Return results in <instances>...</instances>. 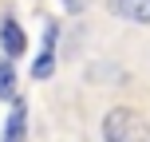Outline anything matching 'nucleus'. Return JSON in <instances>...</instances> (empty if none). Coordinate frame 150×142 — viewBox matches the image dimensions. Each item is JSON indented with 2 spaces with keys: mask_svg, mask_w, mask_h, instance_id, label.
I'll use <instances>...</instances> for the list:
<instances>
[{
  "mask_svg": "<svg viewBox=\"0 0 150 142\" xmlns=\"http://www.w3.org/2000/svg\"><path fill=\"white\" fill-rule=\"evenodd\" d=\"M150 126L134 107H111L103 114V142H146Z\"/></svg>",
  "mask_w": 150,
  "mask_h": 142,
  "instance_id": "1",
  "label": "nucleus"
},
{
  "mask_svg": "<svg viewBox=\"0 0 150 142\" xmlns=\"http://www.w3.org/2000/svg\"><path fill=\"white\" fill-rule=\"evenodd\" d=\"M0 47H4L8 59H20V55L28 52V36H24V28L12 20V16H4V20H0Z\"/></svg>",
  "mask_w": 150,
  "mask_h": 142,
  "instance_id": "2",
  "label": "nucleus"
},
{
  "mask_svg": "<svg viewBox=\"0 0 150 142\" xmlns=\"http://www.w3.org/2000/svg\"><path fill=\"white\" fill-rule=\"evenodd\" d=\"M111 16L119 20H130V24H150V0H107Z\"/></svg>",
  "mask_w": 150,
  "mask_h": 142,
  "instance_id": "3",
  "label": "nucleus"
},
{
  "mask_svg": "<svg viewBox=\"0 0 150 142\" xmlns=\"http://www.w3.org/2000/svg\"><path fill=\"white\" fill-rule=\"evenodd\" d=\"M52 71H55V24L47 28V36H44V52H40V59H36V67H32V75H36V79H47Z\"/></svg>",
  "mask_w": 150,
  "mask_h": 142,
  "instance_id": "4",
  "label": "nucleus"
},
{
  "mask_svg": "<svg viewBox=\"0 0 150 142\" xmlns=\"http://www.w3.org/2000/svg\"><path fill=\"white\" fill-rule=\"evenodd\" d=\"M24 122H28V107L16 99L12 103V114H8V130H4V142H20L24 138Z\"/></svg>",
  "mask_w": 150,
  "mask_h": 142,
  "instance_id": "5",
  "label": "nucleus"
},
{
  "mask_svg": "<svg viewBox=\"0 0 150 142\" xmlns=\"http://www.w3.org/2000/svg\"><path fill=\"white\" fill-rule=\"evenodd\" d=\"M16 95V71L12 63H0V99H12Z\"/></svg>",
  "mask_w": 150,
  "mask_h": 142,
  "instance_id": "6",
  "label": "nucleus"
},
{
  "mask_svg": "<svg viewBox=\"0 0 150 142\" xmlns=\"http://www.w3.org/2000/svg\"><path fill=\"white\" fill-rule=\"evenodd\" d=\"M63 8H67V12H79V8H83V0H63Z\"/></svg>",
  "mask_w": 150,
  "mask_h": 142,
  "instance_id": "7",
  "label": "nucleus"
}]
</instances>
